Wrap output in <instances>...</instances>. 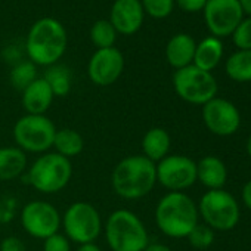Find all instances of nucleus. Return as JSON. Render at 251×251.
<instances>
[{
	"label": "nucleus",
	"mask_w": 251,
	"mask_h": 251,
	"mask_svg": "<svg viewBox=\"0 0 251 251\" xmlns=\"http://www.w3.org/2000/svg\"><path fill=\"white\" fill-rule=\"evenodd\" d=\"M111 183L114 192L124 200L144 198L157 183L155 163L145 155L126 157L114 167Z\"/></svg>",
	"instance_id": "obj_1"
},
{
	"label": "nucleus",
	"mask_w": 251,
	"mask_h": 251,
	"mask_svg": "<svg viewBox=\"0 0 251 251\" xmlns=\"http://www.w3.org/2000/svg\"><path fill=\"white\" fill-rule=\"evenodd\" d=\"M67 31L55 18L37 20L25 39V52L34 65L50 67L58 64L67 49Z\"/></svg>",
	"instance_id": "obj_2"
},
{
	"label": "nucleus",
	"mask_w": 251,
	"mask_h": 251,
	"mask_svg": "<svg viewBox=\"0 0 251 251\" xmlns=\"http://www.w3.org/2000/svg\"><path fill=\"white\" fill-rule=\"evenodd\" d=\"M158 229L170 238H185L198 225V208L183 192L166 194L155 207Z\"/></svg>",
	"instance_id": "obj_3"
},
{
	"label": "nucleus",
	"mask_w": 251,
	"mask_h": 251,
	"mask_svg": "<svg viewBox=\"0 0 251 251\" xmlns=\"http://www.w3.org/2000/svg\"><path fill=\"white\" fill-rule=\"evenodd\" d=\"M103 227L106 244L112 251H144L150 244L144 222L127 208L112 211Z\"/></svg>",
	"instance_id": "obj_4"
},
{
	"label": "nucleus",
	"mask_w": 251,
	"mask_h": 251,
	"mask_svg": "<svg viewBox=\"0 0 251 251\" xmlns=\"http://www.w3.org/2000/svg\"><path fill=\"white\" fill-rule=\"evenodd\" d=\"M71 176L73 166L68 158L56 152H45L28 167L23 179L42 194H56L68 185Z\"/></svg>",
	"instance_id": "obj_5"
},
{
	"label": "nucleus",
	"mask_w": 251,
	"mask_h": 251,
	"mask_svg": "<svg viewBox=\"0 0 251 251\" xmlns=\"http://www.w3.org/2000/svg\"><path fill=\"white\" fill-rule=\"evenodd\" d=\"M56 127L46 115L25 114L14 126V139L24 152L45 154L53 147Z\"/></svg>",
	"instance_id": "obj_6"
},
{
	"label": "nucleus",
	"mask_w": 251,
	"mask_h": 251,
	"mask_svg": "<svg viewBox=\"0 0 251 251\" xmlns=\"http://www.w3.org/2000/svg\"><path fill=\"white\" fill-rule=\"evenodd\" d=\"M64 226V235L81 245L95 242L102 232V219L95 205L84 201L73 202L61 219Z\"/></svg>",
	"instance_id": "obj_7"
},
{
	"label": "nucleus",
	"mask_w": 251,
	"mask_h": 251,
	"mask_svg": "<svg viewBox=\"0 0 251 251\" xmlns=\"http://www.w3.org/2000/svg\"><path fill=\"white\" fill-rule=\"evenodd\" d=\"M173 87L177 96L194 105H204L217 93V81L211 73L188 65L176 70L173 75Z\"/></svg>",
	"instance_id": "obj_8"
},
{
	"label": "nucleus",
	"mask_w": 251,
	"mask_h": 251,
	"mask_svg": "<svg viewBox=\"0 0 251 251\" xmlns=\"http://www.w3.org/2000/svg\"><path fill=\"white\" fill-rule=\"evenodd\" d=\"M198 211L207 226L216 230H230L239 222L238 202L223 189L205 192L200 201Z\"/></svg>",
	"instance_id": "obj_9"
},
{
	"label": "nucleus",
	"mask_w": 251,
	"mask_h": 251,
	"mask_svg": "<svg viewBox=\"0 0 251 251\" xmlns=\"http://www.w3.org/2000/svg\"><path fill=\"white\" fill-rule=\"evenodd\" d=\"M21 225L24 230L39 239H46L56 233L61 226L59 211L46 201H30L21 210Z\"/></svg>",
	"instance_id": "obj_10"
},
{
	"label": "nucleus",
	"mask_w": 251,
	"mask_h": 251,
	"mask_svg": "<svg viewBox=\"0 0 251 251\" xmlns=\"http://www.w3.org/2000/svg\"><path fill=\"white\" fill-rule=\"evenodd\" d=\"M202 12L207 28L217 39L232 36L238 24L244 20L238 0H207Z\"/></svg>",
	"instance_id": "obj_11"
},
{
	"label": "nucleus",
	"mask_w": 251,
	"mask_h": 251,
	"mask_svg": "<svg viewBox=\"0 0 251 251\" xmlns=\"http://www.w3.org/2000/svg\"><path fill=\"white\" fill-rule=\"evenodd\" d=\"M155 169L157 182L170 192H182L197 182V164L185 155H167Z\"/></svg>",
	"instance_id": "obj_12"
},
{
	"label": "nucleus",
	"mask_w": 251,
	"mask_h": 251,
	"mask_svg": "<svg viewBox=\"0 0 251 251\" xmlns=\"http://www.w3.org/2000/svg\"><path fill=\"white\" fill-rule=\"evenodd\" d=\"M202 120L207 129L217 136L233 135L241 124L238 108L222 98H213L202 105Z\"/></svg>",
	"instance_id": "obj_13"
},
{
	"label": "nucleus",
	"mask_w": 251,
	"mask_h": 251,
	"mask_svg": "<svg viewBox=\"0 0 251 251\" xmlns=\"http://www.w3.org/2000/svg\"><path fill=\"white\" fill-rule=\"evenodd\" d=\"M124 70V56L117 48L98 49L87 65V74L93 84L105 87L114 84Z\"/></svg>",
	"instance_id": "obj_14"
},
{
	"label": "nucleus",
	"mask_w": 251,
	"mask_h": 251,
	"mask_svg": "<svg viewBox=\"0 0 251 251\" xmlns=\"http://www.w3.org/2000/svg\"><path fill=\"white\" fill-rule=\"evenodd\" d=\"M145 12L141 0H115L111 14L109 23L117 33L123 36H132L138 33L144 24Z\"/></svg>",
	"instance_id": "obj_15"
},
{
	"label": "nucleus",
	"mask_w": 251,
	"mask_h": 251,
	"mask_svg": "<svg viewBox=\"0 0 251 251\" xmlns=\"http://www.w3.org/2000/svg\"><path fill=\"white\" fill-rule=\"evenodd\" d=\"M53 93L46 80L36 78L28 87L23 90L21 102L27 114H34V115H45V112L50 108L53 102Z\"/></svg>",
	"instance_id": "obj_16"
},
{
	"label": "nucleus",
	"mask_w": 251,
	"mask_h": 251,
	"mask_svg": "<svg viewBox=\"0 0 251 251\" xmlns=\"http://www.w3.org/2000/svg\"><path fill=\"white\" fill-rule=\"evenodd\" d=\"M195 48H197V43L189 34L180 33V34L173 36L166 46L167 62L176 70L192 65Z\"/></svg>",
	"instance_id": "obj_17"
},
{
	"label": "nucleus",
	"mask_w": 251,
	"mask_h": 251,
	"mask_svg": "<svg viewBox=\"0 0 251 251\" xmlns=\"http://www.w3.org/2000/svg\"><path fill=\"white\" fill-rule=\"evenodd\" d=\"M227 172L223 161L217 157L207 155L197 164V180H200L210 191L222 189L226 183Z\"/></svg>",
	"instance_id": "obj_18"
},
{
	"label": "nucleus",
	"mask_w": 251,
	"mask_h": 251,
	"mask_svg": "<svg viewBox=\"0 0 251 251\" xmlns=\"http://www.w3.org/2000/svg\"><path fill=\"white\" fill-rule=\"evenodd\" d=\"M27 155L18 147L0 148V182H9L24 175Z\"/></svg>",
	"instance_id": "obj_19"
},
{
	"label": "nucleus",
	"mask_w": 251,
	"mask_h": 251,
	"mask_svg": "<svg viewBox=\"0 0 251 251\" xmlns=\"http://www.w3.org/2000/svg\"><path fill=\"white\" fill-rule=\"evenodd\" d=\"M222 56H223V45L220 39L210 36L202 39L197 45L192 65H195L200 70L211 73V70H214L220 64Z\"/></svg>",
	"instance_id": "obj_20"
},
{
	"label": "nucleus",
	"mask_w": 251,
	"mask_h": 251,
	"mask_svg": "<svg viewBox=\"0 0 251 251\" xmlns=\"http://www.w3.org/2000/svg\"><path fill=\"white\" fill-rule=\"evenodd\" d=\"M170 144L172 141L167 130H164L163 127H152L145 133L142 139L144 155L152 163H158L169 155Z\"/></svg>",
	"instance_id": "obj_21"
},
{
	"label": "nucleus",
	"mask_w": 251,
	"mask_h": 251,
	"mask_svg": "<svg viewBox=\"0 0 251 251\" xmlns=\"http://www.w3.org/2000/svg\"><path fill=\"white\" fill-rule=\"evenodd\" d=\"M53 148L56 150V154L70 160L83 152L84 139L77 130L64 127V129L56 130L55 139H53Z\"/></svg>",
	"instance_id": "obj_22"
},
{
	"label": "nucleus",
	"mask_w": 251,
	"mask_h": 251,
	"mask_svg": "<svg viewBox=\"0 0 251 251\" xmlns=\"http://www.w3.org/2000/svg\"><path fill=\"white\" fill-rule=\"evenodd\" d=\"M226 74L233 81H251V50H238L226 61Z\"/></svg>",
	"instance_id": "obj_23"
},
{
	"label": "nucleus",
	"mask_w": 251,
	"mask_h": 251,
	"mask_svg": "<svg viewBox=\"0 0 251 251\" xmlns=\"http://www.w3.org/2000/svg\"><path fill=\"white\" fill-rule=\"evenodd\" d=\"M43 78L52 89L53 96L64 98L71 92V71L65 65H50L46 68Z\"/></svg>",
	"instance_id": "obj_24"
},
{
	"label": "nucleus",
	"mask_w": 251,
	"mask_h": 251,
	"mask_svg": "<svg viewBox=\"0 0 251 251\" xmlns=\"http://www.w3.org/2000/svg\"><path fill=\"white\" fill-rule=\"evenodd\" d=\"M117 31L109 20H98L90 28V40L98 49L114 48Z\"/></svg>",
	"instance_id": "obj_25"
},
{
	"label": "nucleus",
	"mask_w": 251,
	"mask_h": 251,
	"mask_svg": "<svg viewBox=\"0 0 251 251\" xmlns=\"http://www.w3.org/2000/svg\"><path fill=\"white\" fill-rule=\"evenodd\" d=\"M36 78H37V68L31 61H20L12 67L9 74L11 84L21 92L25 87H28Z\"/></svg>",
	"instance_id": "obj_26"
},
{
	"label": "nucleus",
	"mask_w": 251,
	"mask_h": 251,
	"mask_svg": "<svg viewBox=\"0 0 251 251\" xmlns=\"http://www.w3.org/2000/svg\"><path fill=\"white\" fill-rule=\"evenodd\" d=\"M144 12L155 20L167 18L175 9V0H141Z\"/></svg>",
	"instance_id": "obj_27"
},
{
	"label": "nucleus",
	"mask_w": 251,
	"mask_h": 251,
	"mask_svg": "<svg viewBox=\"0 0 251 251\" xmlns=\"http://www.w3.org/2000/svg\"><path fill=\"white\" fill-rule=\"evenodd\" d=\"M186 238L189 239V244L194 248H197V250H205V248H208L213 244L214 233H213V229L208 227L207 225H197L189 232V235Z\"/></svg>",
	"instance_id": "obj_28"
},
{
	"label": "nucleus",
	"mask_w": 251,
	"mask_h": 251,
	"mask_svg": "<svg viewBox=\"0 0 251 251\" xmlns=\"http://www.w3.org/2000/svg\"><path fill=\"white\" fill-rule=\"evenodd\" d=\"M233 43L239 50H251V17L244 18L232 34Z\"/></svg>",
	"instance_id": "obj_29"
},
{
	"label": "nucleus",
	"mask_w": 251,
	"mask_h": 251,
	"mask_svg": "<svg viewBox=\"0 0 251 251\" xmlns=\"http://www.w3.org/2000/svg\"><path fill=\"white\" fill-rule=\"evenodd\" d=\"M43 251H71V241L64 233H53L43 241Z\"/></svg>",
	"instance_id": "obj_30"
},
{
	"label": "nucleus",
	"mask_w": 251,
	"mask_h": 251,
	"mask_svg": "<svg viewBox=\"0 0 251 251\" xmlns=\"http://www.w3.org/2000/svg\"><path fill=\"white\" fill-rule=\"evenodd\" d=\"M17 214V198L2 197L0 198V223H9Z\"/></svg>",
	"instance_id": "obj_31"
},
{
	"label": "nucleus",
	"mask_w": 251,
	"mask_h": 251,
	"mask_svg": "<svg viewBox=\"0 0 251 251\" xmlns=\"http://www.w3.org/2000/svg\"><path fill=\"white\" fill-rule=\"evenodd\" d=\"M207 3V0H175V5H177L183 12L195 14L201 12Z\"/></svg>",
	"instance_id": "obj_32"
},
{
	"label": "nucleus",
	"mask_w": 251,
	"mask_h": 251,
	"mask_svg": "<svg viewBox=\"0 0 251 251\" xmlns=\"http://www.w3.org/2000/svg\"><path fill=\"white\" fill-rule=\"evenodd\" d=\"M0 251H27L25 244L18 236H6L0 242Z\"/></svg>",
	"instance_id": "obj_33"
},
{
	"label": "nucleus",
	"mask_w": 251,
	"mask_h": 251,
	"mask_svg": "<svg viewBox=\"0 0 251 251\" xmlns=\"http://www.w3.org/2000/svg\"><path fill=\"white\" fill-rule=\"evenodd\" d=\"M3 56H5V59H6L8 62H12L14 65L18 64V62L21 61V52L17 49V46H9V48H6L5 52H3Z\"/></svg>",
	"instance_id": "obj_34"
},
{
	"label": "nucleus",
	"mask_w": 251,
	"mask_h": 251,
	"mask_svg": "<svg viewBox=\"0 0 251 251\" xmlns=\"http://www.w3.org/2000/svg\"><path fill=\"white\" fill-rule=\"evenodd\" d=\"M242 200H244L245 205L251 210V180L247 182L242 189Z\"/></svg>",
	"instance_id": "obj_35"
},
{
	"label": "nucleus",
	"mask_w": 251,
	"mask_h": 251,
	"mask_svg": "<svg viewBox=\"0 0 251 251\" xmlns=\"http://www.w3.org/2000/svg\"><path fill=\"white\" fill-rule=\"evenodd\" d=\"M144 251H172V250L167 245H164V244L155 242V244H148Z\"/></svg>",
	"instance_id": "obj_36"
},
{
	"label": "nucleus",
	"mask_w": 251,
	"mask_h": 251,
	"mask_svg": "<svg viewBox=\"0 0 251 251\" xmlns=\"http://www.w3.org/2000/svg\"><path fill=\"white\" fill-rule=\"evenodd\" d=\"M77 251H102V250L95 242H90V244H81L77 248Z\"/></svg>",
	"instance_id": "obj_37"
},
{
	"label": "nucleus",
	"mask_w": 251,
	"mask_h": 251,
	"mask_svg": "<svg viewBox=\"0 0 251 251\" xmlns=\"http://www.w3.org/2000/svg\"><path fill=\"white\" fill-rule=\"evenodd\" d=\"M239 5H241V9L244 14H247L248 17H251V0H238Z\"/></svg>",
	"instance_id": "obj_38"
},
{
	"label": "nucleus",
	"mask_w": 251,
	"mask_h": 251,
	"mask_svg": "<svg viewBox=\"0 0 251 251\" xmlns=\"http://www.w3.org/2000/svg\"><path fill=\"white\" fill-rule=\"evenodd\" d=\"M247 152H248V155L251 157V136H250L248 141H247Z\"/></svg>",
	"instance_id": "obj_39"
}]
</instances>
